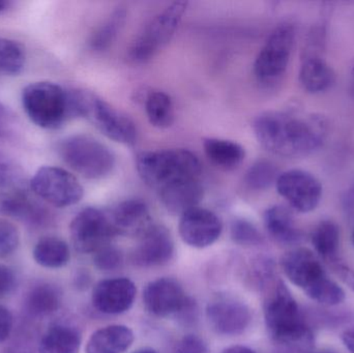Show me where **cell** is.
Instances as JSON below:
<instances>
[{
    "label": "cell",
    "mask_w": 354,
    "mask_h": 353,
    "mask_svg": "<svg viewBox=\"0 0 354 353\" xmlns=\"http://www.w3.org/2000/svg\"><path fill=\"white\" fill-rule=\"evenodd\" d=\"M328 120L322 114L268 111L253 122L256 138L263 149L283 158H303L326 142Z\"/></svg>",
    "instance_id": "obj_1"
},
{
    "label": "cell",
    "mask_w": 354,
    "mask_h": 353,
    "mask_svg": "<svg viewBox=\"0 0 354 353\" xmlns=\"http://www.w3.org/2000/svg\"><path fill=\"white\" fill-rule=\"evenodd\" d=\"M136 168L143 182L157 193L202 175L197 155L181 149L143 151L137 155Z\"/></svg>",
    "instance_id": "obj_2"
},
{
    "label": "cell",
    "mask_w": 354,
    "mask_h": 353,
    "mask_svg": "<svg viewBox=\"0 0 354 353\" xmlns=\"http://www.w3.org/2000/svg\"><path fill=\"white\" fill-rule=\"evenodd\" d=\"M22 105L29 120L39 128L56 130L75 115L72 90L41 81L23 89Z\"/></svg>",
    "instance_id": "obj_3"
},
{
    "label": "cell",
    "mask_w": 354,
    "mask_h": 353,
    "mask_svg": "<svg viewBox=\"0 0 354 353\" xmlns=\"http://www.w3.org/2000/svg\"><path fill=\"white\" fill-rule=\"evenodd\" d=\"M264 321L272 339L293 344L312 341V333L304 321L297 300L279 280L264 302Z\"/></svg>",
    "instance_id": "obj_4"
},
{
    "label": "cell",
    "mask_w": 354,
    "mask_h": 353,
    "mask_svg": "<svg viewBox=\"0 0 354 353\" xmlns=\"http://www.w3.org/2000/svg\"><path fill=\"white\" fill-rule=\"evenodd\" d=\"M72 93L75 115L88 120L102 134L115 142L126 145L136 142V124L128 115L91 91Z\"/></svg>",
    "instance_id": "obj_5"
},
{
    "label": "cell",
    "mask_w": 354,
    "mask_h": 353,
    "mask_svg": "<svg viewBox=\"0 0 354 353\" xmlns=\"http://www.w3.org/2000/svg\"><path fill=\"white\" fill-rule=\"evenodd\" d=\"M58 153L71 169L87 180L107 178L115 167L113 151L88 135H74L64 139Z\"/></svg>",
    "instance_id": "obj_6"
},
{
    "label": "cell",
    "mask_w": 354,
    "mask_h": 353,
    "mask_svg": "<svg viewBox=\"0 0 354 353\" xmlns=\"http://www.w3.org/2000/svg\"><path fill=\"white\" fill-rule=\"evenodd\" d=\"M295 39V29L292 24L283 23L272 30L254 62V76L260 85L274 86L284 76Z\"/></svg>",
    "instance_id": "obj_7"
},
{
    "label": "cell",
    "mask_w": 354,
    "mask_h": 353,
    "mask_svg": "<svg viewBox=\"0 0 354 353\" xmlns=\"http://www.w3.org/2000/svg\"><path fill=\"white\" fill-rule=\"evenodd\" d=\"M187 8V2L176 1L153 17L133 41L129 58L142 64L155 57L171 41Z\"/></svg>",
    "instance_id": "obj_8"
},
{
    "label": "cell",
    "mask_w": 354,
    "mask_h": 353,
    "mask_svg": "<svg viewBox=\"0 0 354 353\" xmlns=\"http://www.w3.org/2000/svg\"><path fill=\"white\" fill-rule=\"evenodd\" d=\"M30 190L56 207H68L80 202L84 190L76 176L62 168L44 166L31 178Z\"/></svg>",
    "instance_id": "obj_9"
},
{
    "label": "cell",
    "mask_w": 354,
    "mask_h": 353,
    "mask_svg": "<svg viewBox=\"0 0 354 353\" xmlns=\"http://www.w3.org/2000/svg\"><path fill=\"white\" fill-rule=\"evenodd\" d=\"M70 236L76 251L82 254H93L109 245L116 232L109 213L95 207H86L71 222Z\"/></svg>",
    "instance_id": "obj_10"
},
{
    "label": "cell",
    "mask_w": 354,
    "mask_h": 353,
    "mask_svg": "<svg viewBox=\"0 0 354 353\" xmlns=\"http://www.w3.org/2000/svg\"><path fill=\"white\" fill-rule=\"evenodd\" d=\"M276 187L279 194L299 213H311L322 201V182L305 170L283 172L277 180Z\"/></svg>",
    "instance_id": "obj_11"
},
{
    "label": "cell",
    "mask_w": 354,
    "mask_h": 353,
    "mask_svg": "<svg viewBox=\"0 0 354 353\" xmlns=\"http://www.w3.org/2000/svg\"><path fill=\"white\" fill-rule=\"evenodd\" d=\"M178 230L185 244L193 248L203 249L212 246L220 238L223 224L214 211L197 207L180 216Z\"/></svg>",
    "instance_id": "obj_12"
},
{
    "label": "cell",
    "mask_w": 354,
    "mask_h": 353,
    "mask_svg": "<svg viewBox=\"0 0 354 353\" xmlns=\"http://www.w3.org/2000/svg\"><path fill=\"white\" fill-rule=\"evenodd\" d=\"M206 317L210 327L224 336L241 335L248 329L252 319L249 307L231 296L214 298L207 305Z\"/></svg>",
    "instance_id": "obj_13"
},
{
    "label": "cell",
    "mask_w": 354,
    "mask_h": 353,
    "mask_svg": "<svg viewBox=\"0 0 354 353\" xmlns=\"http://www.w3.org/2000/svg\"><path fill=\"white\" fill-rule=\"evenodd\" d=\"M136 286L128 278L103 280L93 288V307L107 315H118L130 310L136 298Z\"/></svg>",
    "instance_id": "obj_14"
},
{
    "label": "cell",
    "mask_w": 354,
    "mask_h": 353,
    "mask_svg": "<svg viewBox=\"0 0 354 353\" xmlns=\"http://www.w3.org/2000/svg\"><path fill=\"white\" fill-rule=\"evenodd\" d=\"M187 298L180 284L170 278H161L151 282L143 292L145 308L157 317L178 314Z\"/></svg>",
    "instance_id": "obj_15"
},
{
    "label": "cell",
    "mask_w": 354,
    "mask_h": 353,
    "mask_svg": "<svg viewBox=\"0 0 354 353\" xmlns=\"http://www.w3.org/2000/svg\"><path fill=\"white\" fill-rule=\"evenodd\" d=\"M174 253V242L167 228L153 225L140 236L133 253V261L141 267H155L166 265L171 260Z\"/></svg>",
    "instance_id": "obj_16"
},
{
    "label": "cell",
    "mask_w": 354,
    "mask_h": 353,
    "mask_svg": "<svg viewBox=\"0 0 354 353\" xmlns=\"http://www.w3.org/2000/svg\"><path fill=\"white\" fill-rule=\"evenodd\" d=\"M281 267L289 281L304 292L326 276L319 259L307 248L293 249L285 253L281 259Z\"/></svg>",
    "instance_id": "obj_17"
},
{
    "label": "cell",
    "mask_w": 354,
    "mask_h": 353,
    "mask_svg": "<svg viewBox=\"0 0 354 353\" xmlns=\"http://www.w3.org/2000/svg\"><path fill=\"white\" fill-rule=\"evenodd\" d=\"M109 216L116 234L122 236H141L153 225L149 207L140 199L118 203Z\"/></svg>",
    "instance_id": "obj_18"
},
{
    "label": "cell",
    "mask_w": 354,
    "mask_h": 353,
    "mask_svg": "<svg viewBox=\"0 0 354 353\" xmlns=\"http://www.w3.org/2000/svg\"><path fill=\"white\" fill-rule=\"evenodd\" d=\"M299 82L308 93H324L336 82V74L322 56L305 52L299 68Z\"/></svg>",
    "instance_id": "obj_19"
},
{
    "label": "cell",
    "mask_w": 354,
    "mask_h": 353,
    "mask_svg": "<svg viewBox=\"0 0 354 353\" xmlns=\"http://www.w3.org/2000/svg\"><path fill=\"white\" fill-rule=\"evenodd\" d=\"M135 336L126 325H113L97 330L86 344V353H124L132 346Z\"/></svg>",
    "instance_id": "obj_20"
},
{
    "label": "cell",
    "mask_w": 354,
    "mask_h": 353,
    "mask_svg": "<svg viewBox=\"0 0 354 353\" xmlns=\"http://www.w3.org/2000/svg\"><path fill=\"white\" fill-rule=\"evenodd\" d=\"M263 220L270 236L280 244L293 245L301 240V231L295 226L292 213L287 207H270L264 213Z\"/></svg>",
    "instance_id": "obj_21"
},
{
    "label": "cell",
    "mask_w": 354,
    "mask_h": 353,
    "mask_svg": "<svg viewBox=\"0 0 354 353\" xmlns=\"http://www.w3.org/2000/svg\"><path fill=\"white\" fill-rule=\"evenodd\" d=\"M203 149L210 163L223 170L235 169L245 158V149L239 143L227 139H204Z\"/></svg>",
    "instance_id": "obj_22"
},
{
    "label": "cell",
    "mask_w": 354,
    "mask_h": 353,
    "mask_svg": "<svg viewBox=\"0 0 354 353\" xmlns=\"http://www.w3.org/2000/svg\"><path fill=\"white\" fill-rule=\"evenodd\" d=\"M20 165L0 153V201L28 194L30 184Z\"/></svg>",
    "instance_id": "obj_23"
},
{
    "label": "cell",
    "mask_w": 354,
    "mask_h": 353,
    "mask_svg": "<svg viewBox=\"0 0 354 353\" xmlns=\"http://www.w3.org/2000/svg\"><path fill=\"white\" fill-rule=\"evenodd\" d=\"M80 346L78 330L71 325H55L41 338L39 353H78Z\"/></svg>",
    "instance_id": "obj_24"
},
{
    "label": "cell",
    "mask_w": 354,
    "mask_h": 353,
    "mask_svg": "<svg viewBox=\"0 0 354 353\" xmlns=\"http://www.w3.org/2000/svg\"><path fill=\"white\" fill-rule=\"evenodd\" d=\"M71 253L68 244L55 236L41 238L33 249V259L46 269H60L68 265Z\"/></svg>",
    "instance_id": "obj_25"
},
{
    "label": "cell",
    "mask_w": 354,
    "mask_h": 353,
    "mask_svg": "<svg viewBox=\"0 0 354 353\" xmlns=\"http://www.w3.org/2000/svg\"><path fill=\"white\" fill-rule=\"evenodd\" d=\"M62 305V294L56 286L49 283L35 286L28 294L27 310L33 316L45 317L53 314Z\"/></svg>",
    "instance_id": "obj_26"
},
{
    "label": "cell",
    "mask_w": 354,
    "mask_h": 353,
    "mask_svg": "<svg viewBox=\"0 0 354 353\" xmlns=\"http://www.w3.org/2000/svg\"><path fill=\"white\" fill-rule=\"evenodd\" d=\"M145 112L151 126L167 128L174 122V105L168 93L161 90L151 91L145 99Z\"/></svg>",
    "instance_id": "obj_27"
},
{
    "label": "cell",
    "mask_w": 354,
    "mask_h": 353,
    "mask_svg": "<svg viewBox=\"0 0 354 353\" xmlns=\"http://www.w3.org/2000/svg\"><path fill=\"white\" fill-rule=\"evenodd\" d=\"M127 21L126 8H116L107 20L97 28L91 39V47L95 51H105L115 41Z\"/></svg>",
    "instance_id": "obj_28"
},
{
    "label": "cell",
    "mask_w": 354,
    "mask_h": 353,
    "mask_svg": "<svg viewBox=\"0 0 354 353\" xmlns=\"http://www.w3.org/2000/svg\"><path fill=\"white\" fill-rule=\"evenodd\" d=\"M316 253L324 259H333L338 252L340 231L334 222L322 221L316 226L311 236Z\"/></svg>",
    "instance_id": "obj_29"
},
{
    "label": "cell",
    "mask_w": 354,
    "mask_h": 353,
    "mask_svg": "<svg viewBox=\"0 0 354 353\" xmlns=\"http://www.w3.org/2000/svg\"><path fill=\"white\" fill-rule=\"evenodd\" d=\"M280 174L278 167L272 162L261 160L249 168L245 173V182L251 190L266 191L272 184H276Z\"/></svg>",
    "instance_id": "obj_30"
},
{
    "label": "cell",
    "mask_w": 354,
    "mask_h": 353,
    "mask_svg": "<svg viewBox=\"0 0 354 353\" xmlns=\"http://www.w3.org/2000/svg\"><path fill=\"white\" fill-rule=\"evenodd\" d=\"M25 50L18 41L0 37V72L8 75L21 73L25 66Z\"/></svg>",
    "instance_id": "obj_31"
},
{
    "label": "cell",
    "mask_w": 354,
    "mask_h": 353,
    "mask_svg": "<svg viewBox=\"0 0 354 353\" xmlns=\"http://www.w3.org/2000/svg\"><path fill=\"white\" fill-rule=\"evenodd\" d=\"M305 294L314 302L324 306H337L345 300V292L334 280L328 277L322 278L315 285L306 290Z\"/></svg>",
    "instance_id": "obj_32"
},
{
    "label": "cell",
    "mask_w": 354,
    "mask_h": 353,
    "mask_svg": "<svg viewBox=\"0 0 354 353\" xmlns=\"http://www.w3.org/2000/svg\"><path fill=\"white\" fill-rule=\"evenodd\" d=\"M231 238L236 244L252 246L261 242V234L257 228L245 219H236L231 224Z\"/></svg>",
    "instance_id": "obj_33"
},
{
    "label": "cell",
    "mask_w": 354,
    "mask_h": 353,
    "mask_svg": "<svg viewBox=\"0 0 354 353\" xmlns=\"http://www.w3.org/2000/svg\"><path fill=\"white\" fill-rule=\"evenodd\" d=\"M20 233L12 222L0 219V258H6L18 248Z\"/></svg>",
    "instance_id": "obj_34"
},
{
    "label": "cell",
    "mask_w": 354,
    "mask_h": 353,
    "mask_svg": "<svg viewBox=\"0 0 354 353\" xmlns=\"http://www.w3.org/2000/svg\"><path fill=\"white\" fill-rule=\"evenodd\" d=\"M122 263V253L115 247L110 246V245H107L93 253V265L100 271H114V269H118Z\"/></svg>",
    "instance_id": "obj_35"
},
{
    "label": "cell",
    "mask_w": 354,
    "mask_h": 353,
    "mask_svg": "<svg viewBox=\"0 0 354 353\" xmlns=\"http://www.w3.org/2000/svg\"><path fill=\"white\" fill-rule=\"evenodd\" d=\"M207 348L201 338L187 335L177 343L174 353H206Z\"/></svg>",
    "instance_id": "obj_36"
},
{
    "label": "cell",
    "mask_w": 354,
    "mask_h": 353,
    "mask_svg": "<svg viewBox=\"0 0 354 353\" xmlns=\"http://www.w3.org/2000/svg\"><path fill=\"white\" fill-rule=\"evenodd\" d=\"M17 285L16 275L10 267L0 265V298L12 294Z\"/></svg>",
    "instance_id": "obj_37"
},
{
    "label": "cell",
    "mask_w": 354,
    "mask_h": 353,
    "mask_svg": "<svg viewBox=\"0 0 354 353\" xmlns=\"http://www.w3.org/2000/svg\"><path fill=\"white\" fill-rule=\"evenodd\" d=\"M12 315L10 311L0 305V343L10 337L12 330Z\"/></svg>",
    "instance_id": "obj_38"
},
{
    "label": "cell",
    "mask_w": 354,
    "mask_h": 353,
    "mask_svg": "<svg viewBox=\"0 0 354 353\" xmlns=\"http://www.w3.org/2000/svg\"><path fill=\"white\" fill-rule=\"evenodd\" d=\"M14 117L10 110L0 104V138L8 137L14 128Z\"/></svg>",
    "instance_id": "obj_39"
},
{
    "label": "cell",
    "mask_w": 354,
    "mask_h": 353,
    "mask_svg": "<svg viewBox=\"0 0 354 353\" xmlns=\"http://www.w3.org/2000/svg\"><path fill=\"white\" fill-rule=\"evenodd\" d=\"M336 269L341 280L354 292V271L345 265H338Z\"/></svg>",
    "instance_id": "obj_40"
},
{
    "label": "cell",
    "mask_w": 354,
    "mask_h": 353,
    "mask_svg": "<svg viewBox=\"0 0 354 353\" xmlns=\"http://www.w3.org/2000/svg\"><path fill=\"white\" fill-rule=\"evenodd\" d=\"M342 341L351 353H354V327H349L342 334Z\"/></svg>",
    "instance_id": "obj_41"
},
{
    "label": "cell",
    "mask_w": 354,
    "mask_h": 353,
    "mask_svg": "<svg viewBox=\"0 0 354 353\" xmlns=\"http://www.w3.org/2000/svg\"><path fill=\"white\" fill-rule=\"evenodd\" d=\"M344 207L351 215H354V184L345 193Z\"/></svg>",
    "instance_id": "obj_42"
},
{
    "label": "cell",
    "mask_w": 354,
    "mask_h": 353,
    "mask_svg": "<svg viewBox=\"0 0 354 353\" xmlns=\"http://www.w3.org/2000/svg\"><path fill=\"white\" fill-rule=\"evenodd\" d=\"M221 353H255L251 348L245 347V346H231L227 350H223Z\"/></svg>",
    "instance_id": "obj_43"
},
{
    "label": "cell",
    "mask_w": 354,
    "mask_h": 353,
    "mask_svg": "<svg viewBox=\"0 0 354 353\" xmlns=\"http://www.w3.org/2000/svg\"><path fill=\"white\" fill-rule=\"evenodd\" d=\"M10 6V1H6V0H0V12H3Z\"/></svg>",
    "instance_id": "obj_44"
},
{
    "label": "cell",
    "mask_w": 354,
    "mask_h": 353,
    "mask_svg": "<svg viewBox=\"0 0 354 353\" xmlns=\"http://www.w3.org/2000/svg\"><path fill=\"white\" fill-rule=\"evenodd\" d=\"M133 353H158L156 350H151V348H142V350H137V352Z\"/></svg>",
    "instance_id": "obj_45"
},
{
    "label": "cell",
    "mask_w": 354,
    "mask_h": 353,
    "mask_svg": "<svg viewBox=\"0 0 354 353\" xmlns=\"http://www.w3.org/2000/svg\"><path fill=\"white\" fill-rule=\"evenodd\" d=\"M308 353H336L334 352H328V350H322V352H311Z\"/></svg>",
    "instance_id": "obj_46"
},
{
    "label": "cell",
    "mask_w": 354,
    "mask_h": 353,
    "mask_svg": "<svg viewBox=\"0 0 354 353\" xmlns=\"http://www.w3.org/2000/svg\"><path fill=\"white\" fill-rule=\"evenodd\" d=\"M353 245H354V230H353Z\"/></svg>",
    "instance_id": "obj_47"
},
{
    "label": "cell",
    "mask_w": 354,
    "mask_h": 353,
    "mask_svg": "<svg viewBox=\"0 0 354 353\" xmlns=\"http://www.w3.org/2000/svg\"><path fill=\"white\" fill-rule=\"evenodd\" d=\"M353 77H354V66H353Z\"/></svg>",
    "instance_id": "obj_48"
}]
</instances>
